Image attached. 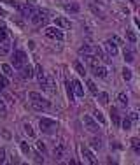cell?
<instances>
[{
    "label": "cell",
    "mask_w": 140,
    "mask_h": 165,
    "mask_svg": "<svg viewBox=\"0 0 140 165\" xmlns=\"http://www.w3.org/2000/svg\"><path fill=\"white\" fill-rule=\"evenodd\" d=\"M2 72H4V76L11 77L12 76V67L7 65V63H2Z\"/></svg>",
    "instance_id": "22"
},
{
    "label": "cell",
    "mask_w": 140,
    "mask_h": 165,
    "mask_svg": "<svg viewBox=\"0 0 140 165\" xmlns=\"http://www.w3.org/2000/svg\"><path fill=\"white\" fill-rule=\"evenodd\" d=\"M74 69H76L77 74H81V76H84V74H86V69H84V65H82L81 61H76V63H74Z\"/></svg>",
    "instance_id": "21"
},
{
    "label": "cell",
    "mask_w": 140,
    "mask_h": 165,
    "mask_svg": "<svg viewBox=\"0 0 140 165\" xmlns=\"http://www.w3.org/2000/svg\"><path fill=\"white\" fill-rule=\"evenodd\" d=\"M0 118H7V107L4 104V100H0Z\"/></svg>",
    "instance_id": "27"
},
{
    "label": "cell",
    "mask_w": 140,
    "mask_h": 165,
    "mask_svg": "<svg viewBox=\"0 0 140 165\" xmlns=\"http://www.w3.org/2000/svg\"><path fill=\"white\" fill-rule=\"evenodd\" d=\"M61 153H63V146L60 144L58 148L54 149V156H56V158H61Z\"/></svg>",
    "instance_id": "37"
},
{
    "label": "cell",
    "mask_w": 140,
    "mask_h": 165,
    "mask_svg": "<svg viewBox=\"0 0 140 165\" xmlns=\"http://www.w3.org/2000/svg\"><path fill=\"white\" fill-rule=\"evenodd\" d=\"M103 48H105V51L109 53V56H116V55H117V51H119L114 40H107V42L103 44Z\"/></svg>",
    "instance_id": "10"
},
{
    "label": "cell",
    "mask_w": 140,
    "mask_h": 165,
    "mask_svg": "<svg viewBox=\"0 0 140 165\" xmlns=\"http://www.w3.org/2000/svg\"><path fill=\"white\" fill-rule=\"evenodd\" d=\"M131 74H133V72L130 70V69H126V67L123 69V79L124 81H130V79H131Z\"/></svg>",
    "instance_id": "29"
},
{
    "label": "cell",
    "mask_w": 140,
    "mask_h": 165,
    "mask_svg": "<svg viewBox=\"0 0 140 165\" xmlns=\"http://www.w3.org/2000/svg\"><path fill=\"white\" fill-rule=\"evenodd\" d=\"M37 149H39V151H42V153L46 151V146H44L42 141H39V142H37Z\"/></svg>",
    "instance_id": "41"
},
{
    "label": "cell",
    "mask_w": 140,
    "mask_h": 165,
    "mask_svg": "<svg viewBox=\"0 0 140 165\" xmlns=\"http://www.w3.org/2000/svg\"><path fill=\"white\" fill-rule=\"evenodd\" d=\"M65 86H67V97H68L70 102H76V95H74V90H72V82L65 81Z\"/></svg>",
    "instance_id": "14"
},
{
    "label": "cell",
    "mask_w": 140,
    "mask_h": 165,
    "mask_svg": "<svg viewBox=\"0 0 140 165\" xmlns=\"http://www.w3.org/2000/svg\"><path fill=\"white\" fill-rule=\"evenodd\" d=\"M6 162V149L0 148V163H4Z\"/></svg>",
    "instance_id": "40"
},
{
    "label": "cell",
    "mask_w": 140,
    "mask_h": 165,
    "mask_svg": "<svg viewBox=\"0 0 140 165\" xmlns=\"http://www.w3.org/2000/svg\"><path fill=\"white\" fill-rule=\"evenodd\" d=\"M25 63H27V53L16 49L14 53H12V65L11 67H14V69H21Z\"/></svg>",
    "instance_id": "2"
},
{
    "label": "cell",
    "mask_w": 140,
    "mask_h": 165,
    "mask_svg": "<svg viewBox=\"0 0 140 165\" xmlns=\"http://www.w3.org/2000/svg\"><path fill=\"white\" fill-rule=\"evenodd\" d=\"M65 9H67L68 12H74V14H76V12H79V6H77V4H70V6H67Z\"/></svg>",
    "instance_id": "31"
},
{
    "label": "cell",
    "mask_w": 140,
    "mask_h": 165,
    "mask_svg": "<svg viewBox=\"0 0 140 165\" xmlns=\"http://www.w3.org/2000/svg\"><path fill=\"white\" fill-rule=\"evenodd\" d=\"M95 120H97V121H100L102 125L105 123V118H103V114L100 112V111H95Z\"/></svg>",
    "instance_id": "34"
},
{
    "label": "cell",
    "mask_w": 140,
    "mask_h": 165,
    "mask_svg": "<svg viewBox=\"0 0 140 165\" xmlns=\"http://www.w3.org/2000/svg\"><path fill=\"white\" fill-rule=\"evenodd\" d=\"M44 33H46V37L54 39V40H63L65 39V33L61 32V28H58V27H47L44 30Z\"/></svg>",
    "instance_id": "3"
},
{
    "label": "cell",
    "mask_w": 140,
    "mask_h": 165,
    "mask_svg": "<svg viewBox=\"0 0 140 165\" xmlns=\"http://www.w3.org/2000/svg\"><path fill=\"white\" fill-rule=\"evenodd\" d=\"M7 86H9V79H7V76L0 74V88H7Z\"/></svg>",
    "instance_id": "26"
},
{
    "label": "cell",
    "mask_w": 140,
    "mask_h": 165,
    "mask_svg": "<svg viewBox=\"0 0 140 165\" xmlns=\"http://www.w3.org/2000/svg\"><path fill=\"white\" fill-rule=\"evenodd\" d=\"M28 99L30 100H40L42 99V95L37 93V91H30V93H28Z\"/></svg>",
    "instance_id": "32"
},
{
    "label": "cell",
    "mask_w": 140,
    "mask_h": 165,
    "mask_svg": "<svg viewBox=\"0 0 140 165\" xmlns=\"http://www.w3.org/2000/svg\"><path fill=\"white\" fill-rule=\"evenodd\" d=\"M131 123H133V121L130 120V118H124L123 123H119V125L123 127V130H130V128H131Z\"/></svg>",
    "instance_id": "23"
},
{
    "label": "cell",
    "mask_w": 140,
    "mask_h": 165,
    "mask_svg": "<svg viewBox=\"0 0 140 165\" xmlns=\"http://www.w3.org/2000/svg\"><path fill=\"white\" fill-rule=\"evenodd\" d=\"M126 39H128L131 44L137 42V35H135V32H131V30H126Z\"/></svg>",
    "instance_id": "24"
},
{
    "label": "cell",
    "mask_w": 140,
    "mask_h": 165,
    "mask_svg": "<svg viewBox=\"0 0 140 165\" xmlns=\"http://www.w3.org/2000/svg\"><path fill=\"white\" fill-rule=\"evenodd\" d=\"M124 60H126V63H133L135 61V53L131 49H124Z\"/></svg>",
    "instance_id": "15"
},
{
    "label": "cell",
    "mask_w": 140,
    "mask_h": 165,
    "mask_svg": "<svg viewBox=\"0 0 140 165\" xmlns=\"http://www.w3.org/2000/svg\"><path fill=\"white\" fill-rule=\"evenodd\" d=\"M81 153H82V158L86 160L88 163H91V165L98 163V160H97V156H95V153H93L88 146H84V144H82V146H81Z\"/></svg>",
    "instance_id": "5"
},
{
    "label": "cell",
    "mask_w": 140,
    "mask_h": 165,
    "mask_svg": "<svg viewBox=\"0 0 140 165\" xmlns=\"http://www.w3.org/2000/svg\"><path fill=\"white\" fill-rule=\"evenodd\" d=\"M107 69H105V67L103 65H97L95 67V76L97 77H100V79H105V77H107Z\"/></svg>",
    "instance_id": "13"
},
{
    "label": "cell",
    "mask_w": 140,
    "mask_h": 165,
    "mask_svg": "<svg viewBox=\"0 0 140 165\" xmlns=\"http://www.w3.org/2000/svg\"><path fill=\"white\" fill-rule=\"evenodd\" d=\"M28 48H30V49H35V42H33V40H30V42H28Z\"/></svg>",
    "instance_id": "43"
},
{
    "label": "cell",
    "mask_w": 140,
    "mask_h": 165,
    "mask_svg": "<svg viewBox=\"0 0 140 165\" xmlns=\"http://www.w3.org/2000/svg\"><path fill=\"white\" fill-rule=\"evenodd\" d=\"M117 102H119V105L126 107V105H128V95H126V93H119L117 95Z\"/></svg>",
    "instance_id": "18"
},
{
    "label": "cell",
    "mask_w": 140,
    "mask_h": 165,
    "mask_svg": "<svg viewBox=\"0 0 140 165\" xmlns=\"http://www.w3.org/2000/svg\"><path fill=\"white\" fill-rule=\"evenodd\" d=\"M23 130H25V133H27L28 137H35V130L32 128V125L25 123V125H23Z\"/></svg>",
    "instance_id": "19"
},
{
    "label": "cell",
    "mask_w": 140,
    "mask_h": 165,
    "mask_svg": "<svg viewBox=\"0 0 140 165\" xmlns=\"http://www.w3.org/2000/svg\"><path fill=\"white\" fill-rule=\"evenodd\" d=\"M54 27L61 28V30H67V28H70L72 25H70V21L67 19V18H61V16H56L54 18Z\"/></svg>",
    "instance_id": "9"
},
{
    "label": "cell",
    "mask_w": 140,
    "mask_h": 165,
    "mask_svg": "<svg viewBox=\"0 0 140 165\" xmlns=\"http://www.w3.org/2000/svg\"><path fill=\"white\" fill-rule=\"evenodd\" d=\"M0 42L4 44V42H7V32L4 27H0Z\"/></svg>",
    "instance_id": "28"
},
{
    "label": "cell",
    "mask_w": 140,
    "mask_h": 165,
    "mask_svg": "<svg viewBox=\"0 0 140 165\" xmlns=\"http://www.w3.org/2000/svg\"><path fill=\"white\" fill-rule=\"evenodd\" d=\"M19 70H21V77H23V79H32V77L35 76V74H33V69L30 65H27V63H25Z\"/></svg>",
    "instance_id": "12"
},
{
    "label": "cell",
    "mask_w": 140,
    "mask_h": 165,
    "mask_svg": "<svg viewBox=\"0 0 140 165\" xmlns=\"http://www.w3.org/2000/svg\"><path fill=\"white\" fill-rule=\"evenodd\" d=\"M131 148L135 149V153H140V141L137 137L131 139Z\"/></svg>",
    "instance_id": "25"
},
{
    "label": "cell",
    "mask_w": 140,
    "mask_h": 165,
    "mask_svg": "<svg viewBox=\"0 0 140 165\" xmlns=\"http://www.w3.org/2000/svg\"><path fill=\"white\" fill-rule=\"evenodd\" d=\"M130 120H131V121H137V120H138V114H137V112H131V114H130Z\"/></svg>",
    "instance_id": "42"
},
{
    "label": "cell",
    "mask_w": 140,
    "mask_h": 165,
    "mask_svg": "<svg viewBox=\"0 0 140 165\" xmlns=\"http://www.w3.org/2000/svg\"><path fill=\"white\" fill-rule=\"evenodd\" d=\"M32 107H33L35 111H46V109H49V107H51V104H49V100L40 99V100H33V102H32Z\"/></svg>",
    "instance_id": "7"
},
{
    "label": "cell",
    "mask_w": 140,
    "mask_h": 165,
    "mask_svg": "<svg viewBox=\"0 0 140 165\" xmlns=\"http://www.w3.org/2000/svg\"><path fill=\"white\" fill-rule=\"evenodd\" d=\"M9 53V48L7 46H0V56H6Z\"/></svg>",
    "instance_id": "39"
},
{
    "label": "cell",
    "mask_w": 140,
    "mask_h": 165,
    "mask_svg": "<svg viewBox=\"0 0 140 165\" xmlns=\"http://www.w3.org/2000/svg\"><path fill=\"white\" fill-rule=\"evenodd\" d=\"M79 55H84V56H88V55H93V48L91 46H82V48H79Z\"/></svg>",
    "instance_id": "17"
},
{
    "label": "cell",
    "mask_w": 140,
    "mask_h": 165,
    "mask_svg": "<svg viewBox=\"0 0 140 165\" xmlns=\"http://www.w3.org/2000/svg\"><path fill=\"white\" fill-rule=\"evenodd\" d=\"M91 144H93V148H95V149L102 148V141H100V139H91Z\"/></svg>",
    "instance_id": "36"
},
{
    "label": "cell",
    "mask_w": 140,
    "mask_h": 165,
    "mask_svg": "<svg viewBox=\"0 0 140 165\" xmlns=\"http://www.w3.org/2000/svg\"><path fill=\"white\" fill-rule=\"evenodd\" d=\"M97 97H98V102H100V104H109V95L105 93V91H102V93H97Z\"/></svg>",
    "instance_id": "20"
},
{
    "label": "cell",
    "mask_w": 140,
    "mask_h": 165,
    "mask_svg": "<svg viewBox=\"0 0 140 165\" xmlns=\"http://www.w3.org/2000/svg\"><path fill=\"white\" fill-rule=\"evenodd\" d=\"M82 121H84V125H86V128L89 130V132H98V123L93 120L91 116H84Z\"/></svg>",
    "instance_id": "8"
},
{
    "label": "cell",
    "mask_w": 140,
    "mask_h": 165,
    "mask_svg": "<svg viewBox=\"0 0 140 165\" xmlns=\"http://www.w3.org/2000/svg\"><path fill=\"white\" fill-rule=\"evenodd\" d=\"M110 116H112V123L116 125V127H119L121 120H119V114H117V109H116V107H112V109H110Z\"/></svg>",
    "instance_id": "16"
},
{
    "label": "cell",
    "mask_w": 140,
    "mask_h": 165,
    "mask_svg": "<svg viewBox=\"0 0 140 165\" xmlns=\"http://www.w3.org/2000/svg\"><path fill=\"white\" fill-rule=\"evenodd\" d=\"M88 88H89V91H91L93 95H97L98 93V90H97V84L93 81H88Z\"/></svg>",
    "instance_id": "33"
},
{
    "label": "cell",
    "mask_w": 140,
    "mask_h": 165,
    "mask_svg": "<svg viewBox=\"0 0 140 165\" xmlns=\"http://www.w3.org/2000/svg\"><path fill=\"white\" fill-rule=\"evenodd\" d=\"M89 7H91V11L95 12V14H97V16H100V18H102V19H105V14H103V12L100 11V9H97V7L93 6V4H91V6H89Z\"/></svg>",
    "instance_id": "35"
},
{
    "label": "cell",
    "mask_w": 140,
    "mask_h": 165,
    "mask_svg": "<svg viewBox=\"0 0 140 165\" xmlns=\"http://www.w3.org/2000/svg\"><path fill=\"white\" fill-rule=\"evenodd\" d=\"M0 2H4V4H7V6L18 7V2H16V0H0Z\"/></svg>",
    "instance_id": "38"
},
{
    "label": "cell",
    "mask_w": 140,
    "mask_h": 165,
    "mask_svg": "<svg viewBox=\"0 0 140 165\" xmlns=\"http://www.w3.org/2000/svg\"><path fill=\"white\" fill-rule=\"evenodd\" d=\"M72 82V90H74V95L76 97H84V88H82V84L77 79H74V81H70Z\"/></svg>",
    "instance_id": "11"
},
{
    "label": "cell",
    "mask_w": 140,
    "mask_h": 165,
    "mask_svg": "<svg viewBox=\"0 0 140 165\" xmlns=\"http://www.w3.org/2000/svg\"><path fill=\"white\" fill-rule=\"evenodd\" d=\"M46 16H47V12H46V11H40V9H33L32 16H30V21H32V25L39 27L40 23L46 21Z\"/></svg>",
    "instance_id": "4"
},
{
    "label": "cell",
    "mask_w": 140,
    "mask_h": 165,
    "mask_svg": "<svg viewBox=\"0 0 140 165\" xmlns=\"http://www.w3.org/2000/svg\"><path fill=\"white\" fill-rule=\"evenodd\" d=\"M19 148H21V151L25 154H30V151H32V149H30V146H28V142H19Z\"/></svg>",
    "instance_id": "30"
},
{
    "label": "cell",
    "mask_w": 140,
    "mask_h": 165,
    "mask_svg": "<svg viewBox=\"0 0 140 165\" xmlns=\"http://www.w3.org/2000/svg\"><path fill=\"white\" fill-rule=\"evenodd\" d=\"M35 76H37V79H39V82H40V86H42V90H46L47 79H46V74H44L42 65H37V67H35Z\"/></svg>",
    "instance_id": "6"
},
{
    "label": "cell",
    "mask_w": 140,
    "mask_h": 165,
    "mask_svg": "<svg viewBox=\"0 0 140 165\" xmlns=\"http://www.w3.org/2000/svg\"><path fill=\"white\" fill-rule=\"evenodd\" d=\"M39 127L42 130V133H54L58 128V123L51 118H40L39 120Z\"/></svg>",
    "instance_id": "1"
}]
</instances>
